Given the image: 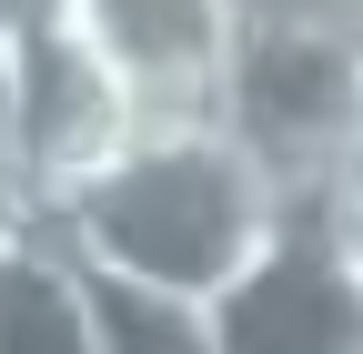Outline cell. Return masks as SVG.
<instances>
[{
	"label": "cell",
	"mask_w": 363,
	"mask_h": 354,
	"mask_svg": "<svg viewBox=\"0 0 363 354\" xmlns=\"http://www.w3.org/2000/svg\"><path fill=\"white\" fill-rule=\"evenodd\" d=\"M212 354H363V263L313 203L272 213L262 253L202 304Z\"/></svg>",
	"instance_id": "obj_3"
},
{
	"label": "cell",
	"mask_w": 363,
	"mask_h": 354,
	"mask_svg": "<svg viewBox=\"0 0 363 354\" xmlns=\"http://www.w3.org/2000/svg\"><path fill=\"white\" fill-rule=\"evenodd\" d=\"M0 233H11V213H0Z\"/></svg>",
	"instance_id": "obj_10"
},
{
	"label": "cell",
	"mask_w": 363,
	"mask_h": 354,
	"mask_svg": "<svg viewBox=\"0 0 363 354\" xmlns=\"http://www.w3.org/2000/svg\"><path fill=\"white\" fill-rule=\"evenodd\" d=\"M0 354H91V304L51 233H0Z\"/></svg>",
	"instance_id": "obj_6"
},
{
	"label": "cell",
	"mask_w": 363,
	"mask_h": 354,
	"mask_svg": "<svg viewBox=\"0 0 363 354\" xmlns=\"http://www.w3.org/2000/svg\"><path fill=\"white\" fill-rule=\"evenodd\" d=\"M0 21H11V61H21V223H30L131 142V112L111 92V71L91 61L71 0H30Z\"/></svg>",
	"instance_id": "obj_4"
},
{
	"label": "cell",
	"mask_w": 363,
	"mask_h": 354,
	"mask_svg": "<svg viewBox=\"0 0 363 354\" xmlns=\"http://www.w3.org/2000/svg\"><path fill=\"white\" fill-rule=\"evenodd\" d=\"M91 61L111 71L131 132L212 122L222 92V0H71Z\"/></svg>",
	"instance_id": "obj_5"
},
{
	"label": "cell",
	"mask_w": 363,
	"mask_h": 354,
	"mask_svg": "<svg viewBox=\"0 0 363 354\" xmlns=\"http://www.w3.org/2000/svg\"><path fill=\"white\" fill-rule=\"evenodd\" d=\"M0 213L21 223V61H11V21H0Z\"/></svg>",
	"instance_id": "obj_9"
},
{
	"label": "cell",
	"mask_w": 363,
	"mask_h": 354,
	"mask_svg": "<svg viewBox=\"0 0 363 354\" xmlns=\"http://www.w3.org/2000/svg\"><path fill=\"white\" fill-rule=\"evenodd\" d=\"M81 304H91V354H212L202 304H182V294H142V284L81 274Z\"/></svg>",
	"instance_id": "obj_7"
},
{
	"label": "cell",
	"mask_w": 363,
	"mask_h": 354,
	"mask_svg": "<svg viewBox=\"0 0 363 354\" xmlns=\"http://www.w3.org/2000/svg\"><path fill=\"white\" fill-rule=\"evenodd\" d=\"M212 122L283 203L363 142V0H222Z\"/></svg>",
	"instance_id": "obj_2"
},
{
	"label": "cell",
	"mask_w": 363,
	"mask_h": 354,
	"mask_svg": "<svg viewBox=\"0 0 363 354\" xmlns=\"http://www.w3.org/2000/svg\"><path fill=\"white\" fill-rule=\"evenodd\" d=\"M272 213H283V193L222 142V122H182V132H131L51 213H30V233H51L71 274L212 304L262 253Z\"/></svg>",
	"instance_id": "obj_1"
},
{
	"label": "cell",
	"mask_w": 363,
	"mask_h": 354,
	"mask_svg": "<svg viewBox=\"0 0 363 354\" xmlns=\"http://www.w3.org/2000/svg\"><path fill=\"white\" fill-rule=\"evenodd\" d=\"M303 203L323 213V223H333V243H343V253L363 263V142H353V152H343V162L323 172V193H303Z\"/></svg>",
	"instance_id": "obj_8"
}]
</instances>
